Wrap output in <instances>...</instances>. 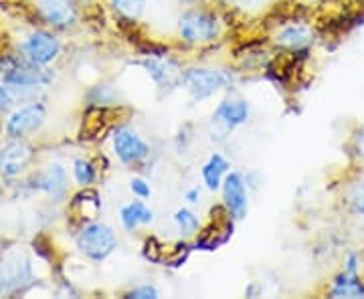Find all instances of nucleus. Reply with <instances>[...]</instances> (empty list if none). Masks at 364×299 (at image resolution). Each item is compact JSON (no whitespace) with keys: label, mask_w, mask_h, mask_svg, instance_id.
Listing matches in <instances>:
<instances>
[{"label":"nucleus","mask_w":364,"mask_h":299,"mask_svg":"<svg viewBox=\"0 0 364 299\" xmlns=\"http://www.w3.org/2000/svg\"><path fill=\"white\" fill-rule=\"evenodd\" d=\"M35 188L43 192L47 198H51L53 202H61L65 200L69 192V178H67V170L61 164H49L43 170L37 172L35 176Z\"/></svg>","instance_id":"4468645a"},{"label":"nucleus","mask_w":364,"mask_h":299,"mask_svg":"<svg viewBox=\"0 0 364 299\" xmlns=\"http://www.w3.org/2000/svg\"><path fill=\"white\" fill-rule=\"evenodd\" d=\"M14 104V93L11 92V87L0 79V114L9 112Z\"/></svg>","instance_id":"cd10ccee"},{"label":"nucleus","mask_w":364,"mask_h":299,"mask_svg":"<svg viewBox=\"0 0 364 299\" xmlns=\"http://www.w3.org/2000/svg\"><path fill=\"white\" fill-rule=\"evenodd\" d=\"M21 57L28 63L41 67H49L61 55V40L53 35L51 31H33L21 43Z\"/></svg>","instance_id":"423d86ee"},{"label":"nucleus","mask_w":364,"mask_h":299,"mask_svg":"<svg viewBox=\"0 0 364 299\" xmlns=\"http://www.w3.org/2000/svg\"><path fill=\"white\" fill-rule=\"evenodd\" d=\"M77 2H91V0H77Z\"/></svg>","instance_id":"473e14b6"},{"label":"nucleus","mask_w":364,"mask_h":299,"mask_svg":"<svg viewBox=\"0 0 364 299\" xmlns=\"http://www.w3.org/2000/svg\"><path fill=\"white\" fill-rule=\"evenodd\" d=\"M344 202L356 217H364V174H358L344 192Z\"/></svg>","instance_id":"aec40b11"},{"label":"nucleus","mask_w":364,"mask_h":299,"mask_svg":"<svg viewBox=\"0 0 364 299\" xmlns=\"http://www.w3.org/2000/svg\"><path fill=\"white\" fill-rule=\"evenodd\" d=\"M178 2H182V4H198L200 0H178Z\"/></svg>","instance_id":"2f4dec72"},{"label":"nucleus","mask_w":364,"mask_h":299,"mask_svg":"<svg viewBox=\"0 0 364 299\" xmlns=\"http://www.w3.org/2000/svg\"><path fill=\"white\" fill-rule=\"evenodd\" d=\"M245 183H247V188H257L261 184V178L257 172H249V174H245Z\"/></svg>","instance_id":"c756f323"},{"label":"nucleus","mask_w":364,"mask_h":299,"mask_svg":"<svg viewBox=\"0 0 364 299\" xmlns=\"http://www.w3.org/2000/svg\"><path fill=\"white\" fill-rule=\"evenodd\" d=\"M229 162H227V158L219 154V152H215V154H210L208 160L203 164V168H200V176H203V184L207 186L210 192H217V190H221V184L225 180V176H227V172H229Z\"/></svg>","instance_id":"f3484780"},{"label":"nucleus","mask_w":364,"mask_h":299,"mask_svg":"<svg viewBox=\"0 0 364 299\" xmlns=\"http://www.w3.org/2000/svg\"><path fill=\"white\" fill-rule=\"evenodd\" d=\"M178 35L188 45L213 43L221 35V21L217 14L193 9V11H186L178 18Z\"/></svg>","instance_id":"7ed1b4c3"},{"label":"nucleus","mask_w":364,"mask_h":299,"mask_svg":"<svg viewBox=\"0 0 364 299\" xmlns=\"http://www.w3.org/2000/svg\"><path fill=\"white\" fill-rule=\"evenodd\" d=\"M273 43L284 51L308 53V49L314 45V31L304 23H294L277 31Z\"/></svg>","instance_id":"2eb2a0df"},{"label":"nucleus","mask_w":364,"mask_h":299,"mask_svg":"<svg viewBox=\"0 0 364 299\" xmlns=\"http://www.w3.org/2000/svg\"><path fill=\"white\" fill-rule=\"evenodd\" d=\"M39 14L55 31H69L77 25L79 14L71 0H39Z\"/></svg>","instance_id":"f8f14e48"},{"label":"nucleus","mask_w":364,"mask_h":299,"mask_svg":"<svg viewBox=\"0 0 364 299\" xmlns=\"http://www.w3.org/2000/svg\"><path fill=\"white\" fill-rule=\"evenodd\" d=\"M249 114H251V109H249V104L245 99L225 97L213 112V124L219 126L225 134H231L237 128L247 124Z\"/></svg>","instance_id":"ddd939ff"},{"label":"nucleus","mask_w":364,"mask_h":299,"mask_svg":"<svg viewBox=\"0 0 364 299\" xmlns=\"http://www.w3.org/2000/svg\"><path fill=\"white\" fill-rule=\"evenodd\" d=\"M330 298H364V281L360 279V273H352L342 269L328 291Z\"/></svg>","instance_id":"a211bd4d"},{"label":"nucleus","mask_w":364,"mask_h":299,"mask_svg":"<svg viewBox=\"0 0 364 299\" xmlns=\"http://www.w3.org/2000/svg\"><path fill=\"white\" fill-rule=\"evenodd\" d=\"M91 105H109L116 102V92L109 87V85H95L87 95Z\"/></svg>","instance_id":"b1692460"},{"label":"nucleus","mask_w":364,"mask_h":299,"mask_svg":"<svg viewBox=\"0 0 364 299\" xmlns=\"http://www.w3.org/2000/svg\"><path fill=\"white\" fill-rule=\"evenodd\" d=\"M144 71L150 75V79L156 83L160 89H174L181 85L182 67L176 59L164 57V55H154V57H146L140 61Z\"/></svg>","instance_id":"9b49d317"},{"label":"nucleus","mask_w":364,"mask_h":299,"mask_svg":"<svg viewBox=\"0 0 364 299\" xmlns=\"http://www.w3.org/2000/svg\"><path fill=\"white\" fill-rule=\"evenodd\" d=\"M130 190H132V195L136 196V198H142V200H146V198H150V196H152V188H150V184L146 183L144 178H132Z\"/></svg>","instance_id":"bb28decb"},{"label":"nucleus","mask_w":364,"mask_h":299,"mask_svg":"<svg viewBox=\"0 0 364 299\" xmlns=\"http://www.w3.org/2000/svg\"><path fill=\"white\" fill-rule=\"evenodd\" d=\"M348 150H350V156L364 166V124L358 126L356 130L352 131L350 142H348Z\"/></svg>","instance_id":"393cba45"},{"label":"nucleus","mask_w":364,"mask_h":299,"mask_svg":"<svg viewBox=\"0 0 364 299\" xmlns=\"http://www.w3.org/2000/svg\"><path fill=\"white\" fill-rule=\"evenodd\" d=\"M75 241H77L79 253L93 263H102L117 249V237L114 229L97 219L83 222Z\"/></svg>","instance_id":"f03ea898"},{"label":"nucleus","mask_w":364,"mask_h":299,"mask_svg":"<svg viewBox=\"0 0 364 299\" xmlns=\"http://www.w3.org/2000/svg\"><path fill=\"white\" fill-rule=\"evenodd\" d=\"M184 198L191 202V205H196L198 200H200V188L198 186H193V188H188L186 192H184Z\"/></svg>","instance_id":"c85d7f7f"},{"label":"nucleus","mask_w":364,"mask_h":299,"mask_svg":"<svg viewBox=\"0 0 364 299\" xmlns=\"http://www.w3.org/2000/svg\"><path fill=\"white\" fill-rule=\"evenodd\" d=\"M47 121V105L43 102H28L9 114L4 121V134L14 140H26L31 134L39 131Z\"/></svg>","instance_id":"39448f33"},{"label":"nucleus","mask_w":364,"mask_h":299,"mask_svg":"<svg viewBox=\"0 0 364 299\" xmlns=\"http://www.w3.org/2000/svg\"><path fill=\"white\" fill-rule=\"evenodd\" d=\"M109 6L124 18L138 21L146 11V0H109Z\"/></svg>","instance_id":"5701e85b"},{"label":"nucleus","mask_w":364,"mask_h":299,"mask_svg":"<svg viewBox=\"0 0 364 299\" xmlns=\"http://www.w3.org/2000/svg\"><path fill=\"white\" fill-rule=\"evenodd\" d=\"M0 79L11 87L16 95L21 92H37L43 87H49L55 81V73L51 69L41 65H33L21 55L6 57L0 65Z\"/></svg>","instance_id":"f257e3e1"},{"label":"nucleus","mask_w":364,"mask_h":299,"mask_svg":"<svg viewBox=\"0 0 364 299\" xmlns=\"http://www.w3.org/2000/svg\"><path fill=\"white\" fill-rule=\"evenodd\" d=\"M245 295L247 298H255V295H259V289H257V286L253 283V286H249L247 289H245Z\"/></svg>","instance_id":"7c9ffc66"},{"label":"nucleus","mask_w":364,"mask_h":299,"mask_svg":"<svg viewBox=\"0 0 364 299\" xmlns=\"http://www.w3.org/2000/svg\"><path fill=\"white\" fill-rule=\"evenodd\" d=\"M245 176L241 172H227L225 180L221 184L223 207L229 210V214L235 221H241L247 217L249 210V195Z\"/></svg>","instance_id":"9d476101"},{"label":"nucleus","mask_w":364,"mask_h":299,"mask_svg":"<svg viewBox=\"0 0 364 299\" xmlns=\"http://www.w3.org/2000/svg\"><path fill=\"white\" fill-rule=\"evenodd\" d=\"M229 75L221 69H213V67H191L186 71H182L181 85L188 92L193 102H205L208 97H213L215 93L223 92L229 85Z\"/></svg>","instance_id":"20e7f679"},{"label":"nucleus","mask_w":364,"mask_h":299,"mask_svg":"<svg viewBox=\"0 0 364 299\" xmlns=\"http://www.w3.org/2000/svg\"><path fill=\"white\" fill-rule=\"evenodd\" d=\"M33 279L35 277H33L31 259L25 253L16 251L2 261V267H0V293L2 295H14L23 291L25 287L33 283Z\"/></svg>","instance_id":"0eeeda50"},{"label":"nucleus","mask_w":364,"mask_h":299,"mask_svg":"<svg viewBox=\"0 0 364 299\" xmlns=\"http://www.w3.org/2000/svg\"><path fill=\"white\" fill-rule=\"evenodd\" d=\"M112 143H114V154L122 164L128 166L140 164L150 156V143L138 131L132 130L130 126H119L112 136Z\"/></svg>","instance_id":"6e6552de"},{"label":"nucleus","mask_w":364,"mask_h":299,"mask_svg":"<svg viewBox=\"0 0 364 299\" xmlns=\"http://www.w3.org/2000/svg\"><path fill=\"white\" fill-rule=\"evenodd\" d=\"M33 158H35V150L26 140L9 138V142L0 146V176L2 178L21 176L33 162Z\"/></svg>","instance_id":"1a4fd4ad"},{"label":"nucleus","mask_w":364,"mask_h":299,"mask_svg":"<svg viewBox=\"0 0 364 299\" xmlns=\"http://www.w3.org/2000/svg\"><path fill=\"white\" fill-rule=\"evenodd\" d=\"M119 221H122V227L128 233H134L136 229L154 222V210L148 207L142 198H138V200H132V202L122 207V210H119Z\"/></svg>","instance_id":"dca6fc26"},{"label":"nucleus","mask_w":364,"mask_h":299,"mask_svg":"<svg viewBox=\"0 0 364 299\" xmlns=\"http://www.w3.org/2000/svg\"><path fill=\"white\" fill-rule=\"evenodd\" d=\"M71 208H73V212H77L79 219H83V222L95 221L102 212V200H100V195L87 186L73 196Z\"/></svg>","instance_id":"6ab92c4d"},{"label":"nucleus","mask_w":364,"mask_h":299,"mask_svg":"<svg viewBox=\"0 0 364 299\" xmlns=\"http://www.w3.org/2000/svg\"><path fill=\"white\" fill-rule=\"evenodd\" d=\"M71 172H73L75 184L81 186V188H87L97 180V168L87 158H75L73 164H71Z\"/></svg>","instance_id":"412c9836"},{"label":"nucleus","mask_w":364,"mask_h":299,"mask_svg":"<svg viewBox=\"0 0 364 299\" xmlns=\"http://www.w3.org/2000/svg\"><path fill=\"white\" fill-rule=\"evenodd\" d=\"M172 219H174V224H176L178 233L182 237H186V239L195 237L200 231V219H198V214H196L195 210H191V208H178Z\"/></svg>","instance_id":"4be33fe9"},{"label":"nucleus","mask_w":364,"mask_h":299,"mask_svg":"<svg viewBox=\"0 0 364 299\" xmlns=\"http://www.w3.org/2000/svg\"><path fill=\"white\" fill-rule=\"evenodd\" d=\"M126 298L128 299H156V298H160V291H158L154 286L146 283V286H138V287H134V289H130V291L126 293Z\"/></svg>","instance_id":"a878e982"}]
</instances>
